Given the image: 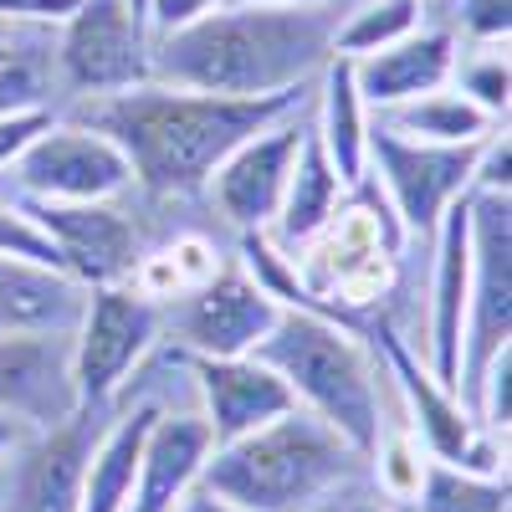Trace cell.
<instances>
[{
    "instance_id": "836d02e7",
    "label": "cell",
    "mask_w": 512,
    "mask_h": 512,
    "mask_svg": "<svg viewBox=\"0 0 512 512\" xmlns=\"http://www.w3.org/2000/svg\"><path fill=\"white\" fill-rule=\"evenodd\" d=\"M57 113H11V118H0V169H11L21 154H26V144L41 134V128H47Z\"/></svg>"
},
{
    "instance_id": "277c9868",
    "label": "cell",
    "mask_w": 512,
    "mask_h": 512,
    "mask_svg": "<svg viewBox=\"0 0 512 512\" xmlns=\"http://www.w3.org/2000/svg\"><path fill=\"white\" fill-rule=\"evenodd\" d=\"M256 359L287 384L308 415H318L328 431H338L369 461L384 431L379 369L344 323L313 308H282L272 333L256 344Z\"/></svg>"
},
{
    "instance_id": "4316f807",
    "label": "cell",
    "mask_w": 512,
    "mask_h": 512,
    "mask_svg": "<svg viewBox=\"0 0 512 512\" xmlns=\"http://www.w3.org/2000/svg\"><path fill=\"white\" fill-rule=\"evenodd\" d=\"M420 512H507V477H477L431 461L415 492Z\"/></svg>"
},
{
    "instance_id": "f35d334b",
    "label": "cell",
    "mask_w": 512,
    "mask_h": 512,
    "mask_svg": "<svg viewBox=\"0 0 512 512\" xmlns=\"http://www.w3.org/2000/svg\"><path fill=\"white\" fill-rule=\"evenodd\" d=\"M0 52H6V31H0Z\"/></svg>"
},
{
    "instance_id": "d590c367",
    "label": "cell",
    "mask_w": 512,
    "mask_h": 512,
    "mask_svg": "<svg viewBox=\"0 0 512 512\" xmlns=\"http://www.w3.org/2000/svg\"><path fill=\"white\" fill-rule=\"evenodd\" d=\"M226 6H333V0H226Z\"/></svg>"
},
{
    "instance_id": "6da1fadb",
    "label": "cell",
    "mask_w": 512,
    "mask_h": 512,
    "mask_svg": "<svg viewBox=\"0 0 512 512\" xmlns=\"http://www.w3.org/2000/svg\"><path fill=\"white\" fill-rule=\"evenodd\" d=\"M308 98L313 88L272 98H221L169 88V82H139L128 93L67 103L62 113L118 144V154L134 169V190L154 200H190L205 195L216 164L231 149H241L251 134L272 128L292 108H303Z\"/></svg>"
},
{
    "instance_id": "e575fe53",
    "label": "cell",
    "mask_w": 512,
    "mask_h": 512,
    "mask_svg": "<svg viewBox=\"0 0 512 512\" xmlns=\"http://www.w3.org/2000/svg\"><path fill=\"white\" fill-rule=\"evenodd\" d=\"M175 512H236V507H231V502H221L216 492H205V487L195 482V487L175 502Z\"/></svg>"
},
{
    "instance_id": "1f68e13d",
    "label": "cell",
    "mask_w": 512,
    "mask_h": 512,
    "mask_svg": "<svg viewBox=\"0 0 512 512\" xmlns=\"http://www.w3.org/2000/svg\"><path fill=\"white\" fill-rule=\"evenodd\" d=\"M77 0H0V31L6 26H62Z\"/></svg>"
},
{
    "instance_id": "5bb4252c",
    "label": "cell",
    "mask_w": 512,
    "mask_h": 512,
    "mask_svg": "<svg viewBox=\"0 0 512 512\" xmlns=\"http://www.w3.org/2000/svg\"><path fill=\"white\" fill-rule=\"evenodd\" d=\"M82 410L72 333H0V420L57 431Z\"/></svg>"
},
{
    "instance_id": "ffe728a7",
    "label": "cell",
    "mask_w": 512,
    "mask_h": 512,
    "mask_svg": "<svg viewBox=\"0 0 512 512\" xmlns=\"http://www.w3.org/2000/svg\"><path fill=\"white\" fill-rule=\"evenodd\" d=\"M88 303V287L77 277L0 256V333H72Z\"/></svg>"
},
{
    "instance_id": "d4e9b609",
    "label": "cell",
    "mask_w": 512,
    "mask_h": 512,
    "mask_svg": "<svg viewBox=\"0 0 512 512\" xmlns=\"http://www.w3.org/2000/svg\"><path fill=\"white\" fill-rule=\"evenodd\" d=\"M425 26V0H354L338 21L333 57H369Z\"/></svg>"
},
{
    "instance_id": "30bf717a",
    "label": "cell",
    "mask_w": 512,
    "mask_h": 512,
    "mask_svg": "<svg viewBox=\"0 0 512 512\" xmlns=\"http://www.w3.org/2000/svg\"><path fill=\"white\" fill-rule=\"evenodd\" d=\"M11 169H16V200L93 205V200H118L134 190V169L118 154V144L67 113H57L41 128Z\"/></svg>"
},
{
    "instance_id": "7c38bea8",
    "label": "cell",
    "mask_w": 512,
    "mask_h": 512,
    "mask_svg": "<svg viewBox=\"0 0 512 512\" xmlns=\"http://www.w3.org/2000/svg\"><path fill=\"white\" fill-rule=\"evenodd\" d=\"M308 113H313V98L303 108H292L287 118H277L272 128H262V134H251L241 149H231L216 164L205 195L231 231L246 236V231L272 226L282 190H287V175H292V159H297V144L308 134Z\"/></svg>"
},
{
    "instance_id": "5b68a950",
    "label": "cell",
    "mask_w": 512,
    "mask_h": 512,
    "mask_svg": "<svg viewBox=\"0 0 512 512\" xmlns=\"http://www.w3.org/2000/svg\"><path fill=\"white\" fill-rule=\"evenodd\" d=\"M57 98H108L154 82V31L134 0H77V11L52 31Z\"/></svg>"
},
{
    "instance_id": "f1b7e54d",
    "label": "cell",
    "mask_w": 512,
    "mask_h": 512,
    "mask_svg": "<svg viewBox=\"0 0 512 512\" xmlns=\"http://www.w3.org/2000/svg\"><path fill=\"white\" fill-rule=\"evenodd\" d=\"M425 21L451 31L456 41H507L512 0H425Z\"/></svg>"
},
{
    "instance_id": "8d00e7d4",
    "label": "cell",
    "mask_w": 512,
    "mask_h": 512,
    "mask_svg": "<svg viewBox=\"0 0 512 512\" xmlns=\"http://www.w3.org/2000/svg\"><path fill=\"white\" fill-rule=\"evenodd\" d=\"M16 441H21V431H16L11 420H0V461H6V456L16 451Z\"/></svg>"
},
{
    "instance_id": "7402d4cb",
    "label": "cell",
    "mask_w": 512,
    "mask_h": 512,
    "mask_svg": "<svg viewBox=\"0 0 512 512\" xmlns=\"http://www.w3.org/2000/svg\"><path fill=\"white\" fill-rule=\"evenodd\" d=\"M313 134H318L328 164L338 169V180L354 190L369 169V108L354 88L349 57H333L323 67V77L313 82Z\"/></svg>"
},
{
    "instance_id": "83f0119b",
    "label": "cell",
    "mask_w": 512,
    "mask_h": 512,
    "mask_svg": "<svg viewBox=\"0 0 512 512\" xmlns=\"http://www.w3.org/2000/svg\"><path fill=\"white\" fill-rule=\"evenodd\" d=\"M369 461H374L379 492L390 497V502H415V492L425 482V466H431V456L420 451V441L410 431H379Z\"/></svg>"
},
{
    "instance_id": "7a4b0ae2",
    "label": "cell",
    "mask_w": 512,
    "mask_h": 512,
    "mask_svg": "<svg viewBox=\"0 0 512 512\" xmlns=\"http://www.w3.org/2000/svg\"><path fill=\"white\" fill-rule=\"evenodd\" d=\"M349 6L354 0L221 6L180 31L154 36V82L221 98H272L313 88L333 62V36Z\"/></svg>"
},
{
    "instance_id": "e0dca14e",
    "label": "cell",
    "mask_w": 512,
    "mask_h": 512,
    "mask_svg": "<svg viewBox=\"0 0 512 512\" xmlns=\"http://www.w3.org/2000/svg\"><path fill=\"white\" fill-rule=\"evenodd\" d=\"M456 52L461 41L441 26L425 21L420 31H410L405 41L384 52H369V57H354V88L364 98L369 113H390L400 103H415L425 93H436L451 82V67H456Z\"/></svg>"
},
{
    "instance_id": "603a6c76",
    "label": "cell",
    "mask_w": 512,
    "mask_h": 512,
    "mask_svg": "<svg viewBox=\"0 0 512 512\" xmlns=\"http://www.w3.org/2000/svg\"><path fill=\"white\" fill-rule=\"evenodd\" d=\"M154 415H159L154 405H134L128 415L113 420V431L98 436L88 456V477H82L77 512H128V497H134V482H139V451H144Z\"/></svg>"
},
{
    "instance_id": "2e32d148",
    "label": "cell",
    "mask_w": 512,
    "mask_h": 512,
    "mask_svg": "<svg viewBox=\"0 0 512 512\" xmlns=\"http://www.w3.org/2000/svg\"><path fill=\"white\" fill-rule=\"evenodd\" d=\"M436 267H431V303H425V369L456 395L461 379V333H466V287H472V231H466V195L436 226Z\"/></svg>"
},
{
    "instance_id": "f546056e",
    "label": "cell",
    "mask_w": 512,
    "mask_h": 512,
    "mask_svg": "<svg viewBox=\"0 0 512 512\" xmlns=\"http://www.w3.org/2000/svg\"><path fill=\"white\" fill-rule=\"evenodd\" d=\"M0 256H21V262H41V267H57V272H67L62 267V251H57V241L41 231L26 210L16 205V200H0ZM72 277V272H67Z\"/></svg>"
},
{
    "instance_id": "44dd1931",
    "label": "cell",
    "mask_w": 512,
    "mask_h": 512,
    "mask_svg": "<svg viewBox=\"0 0 512 512\" xmlns=\"http://www.w3.org/2000/svg\"><path fill=\"white\" fill-rule=\"evenodd\" d=\"M344 200H349V185L338 180V169L328 164V154H323V144L313 134V113H308V134H303V144H297L292 175H287V190H282V205H277L267 236L287 256L303 251L338 216V205H344Z\"/></svg>"
},
{
    "instance_id": "484cf974",
    "label": "cell",
    "mask_w": 512,
    "mask_h": 512,
    "mask_svg": "<svg viewBox=\"0 0 512 512\" xmlns=\"http://www.w3.org/2000/svg\"><path fill=\"white\" fill-rule=\"evenodd\" d=\"M451 88L477 103L487 118L507 123L512 103V67H507V41H461L456 67H451Z\"/></svg>"
},
{
    "instance_id": "9a60e30c",
    "label": "cell",
    "mask_w": 512,
    "mask_h": 512,
    "mask_svg": "<svg viewBox=\"0 0 512 512\" xmlns=\"http://www.w3.org/2000/svg\"><path fill=\"white\" fill-rule=\"evenodd\" d=\"M195 374V390H200V420L210 425V441L226 446V441H241L251 431L272 425L277 415L297 410L292 390L256 359H190L180 354Z\"/></svg>"
},
{
    "instance_id": "cb8c5ba5",
    "label": "cell",
    "mask_w": 512,
    "mask_h": 512,
    "mask_svg": "<svg viewBox=\"0 0 512 512\" xmlns=\"http://www.w3.org/2000/svg\"><path fill=\"white\" fill-rule=\"evenodd\" d=\"M369 118H379L384 128H395V134H405L415 144H482L492 128H502L477 103H466L451 82L436 88V93H425V98H415V103H400L390 113H369Z\"/></svg>"
},
{
    "instance_id": "74e56055",
    "label": "cell",
    "mask_w": 512,
    "mask_h": 512,
    "mask_svg": "<svg viewBox=\"0 0 512 512\" xmlns=\"http://www.w3.org/2000/svg\"><path fill=\"white\" fill-rule=\"evenodd\" d=\"M344 512H395V507L390 502H349Z\"/></svg>"
},
{
    "instance_id": "52a82bcc",
    "label": "cell",
    "mask_w": 512,
    "mask_h": 512,
    "mask_svg": "<svg viewBox=\"0 0 512 512\" xmlns=\"http://www.w3.org/2000/svg\"><path fill=\"white\" fill-rule=\"evenodd\" d=\"M482 144H415L395 128L369 118V169L364 175L379 185L400 216L405 236H436L441 216L472 190Z\"/></svg>"
},
{
    "instance_id": "ba28073f",
    "label": "cell",
    "mask_w": 512,
    "mask_h": 512,
    "mask_svg": "<svg viewBox=\"0 0 512 512\" xmlns=\"http://www.w3.org/2000/svg\"><path fill=\"white\" fill-rule=\"evenodd\" d=\"M159 338H164L159 303L139 297L128 282L88 287V303H82V318L72 328V374L82 410H103Z\"/></svg>"
},
{
    "instance_id": "4fadbf2b",
    "label": "cell",
    "mask_w": 512,
    "mask_h": 512,
    "mask_svg": "<svg viewBox=\"0 0 512 512\" xmlns=\"http://www.w3.org/2000/svg\"><path fill=\"white\" fill-rule=\"evenodd\" d=\"M26 216L47 231L62 251V267L82 287H113L128 282L139 267V226L118 200H93V205H62V200H16Z\"/></svg>"
},
{
    "instance_id": "8fae6325",
    "label": "cell",
    "mask_w": 512,
    "mask_h": 512,
    "mask_svg": "<svg viewBox=\"0 0 512 512\" xmlns=\"http://www.w3.org/2000/svg\"><path fill=\"white\" fill-rule=\"evenodd\" d=\"M277 313L282 303L256 287L246 267H221L164 303V333H175V349L190 359H246L272 333Z\"/></svg>"
},
{
    "instance_id": "3957f363",
    "label": "cell",
    "mask_w": 512,
    "mask_h": 512,
    "mask_svg": "<svg viewBox=\"0 0 512 512\" xmlns=\"http://www.w3.org/2000/svg\"><path fill=\"white\" fill-rule=\"evenodd\" d=\"M359 451L303 405L210 451L200 487L236 512H318L359 472Z\"/></svg>"
},
{
    "instance_id": "d6986e66",
    "label": "cell",
    "mask_w": 512,
    "mask_h": 512,
    "mask_svg": "<svg viewBox=\"0 0 512 512\" xmlns=\"http://www.w3.org/2000/svg\"><path fill=\"white\" fill-rule=\"evenodd\" d=\"M93 446H98L93 410H77L57 431H41L21 461V472H16L11 512H77Z\"/></svg>"
},
{
    "instance_id": "d6a6232c",
    "label": "cell",
    "mask_w": 512,
    "mask_h": 512,
    "mask_svg": "<svg viewBox=\"0 0 512 512\" xmlns=\"http://www.w3.org/2000/svg\"><path fill=\"white\" fill-rule=\"evenodd\" d=\"M221 6H226V0H149L144 21H149L154 36H164V31H180V26L210 16V11H221Z\"/></svg>"
},
{
    "instance_id": "4dcf8cb0",
    "label": "cell",
    "mask_w": 512,
    "mask_h": 512,
    "mask_svg": "<svg viewBox=\"0 0 512 512\" xmlns=\"http://www.w3.org/2000/svg\"><path fill=\"white\" fill-rule=\"evenodd\" d=\"M164 256L175 262L180 287H200V282H210V277L221 272V251H216V241H205V236H195V231L175 236V241L164 246Z\"/></svg>"
},
{
    "instance_id": "9c48e42d",
    "label": "cell",
    "mask_w": 512,
    "mask_h": 512,
    "mask_svg": "<svg viewBox=\"0 0 512 512\" xmlns=\"http://www.w3.org/2000/svg\"><path fill=\"white\" fill-rule=\"evenodd\" d=\"M374 349L384 359V374L400 384V395L410 405V425H415V441L425 446V456L456 466V472H477V477H507L502 472V446L477 425L472 405L461 395H451L446 384H436V374L425 369V359L405 344L395 328H379Z\"/></svg>"
},
{
    "instance_id": "ab89813d",
    "label": "cell",
    "mask_w": 512,
    "mask_h": 512,
    "mask_svg": "<svg viewBox=\"0 0 512 512\" xmlns=\"http://www.w3.org/2000/svg\"><path fill=\"white\" fill-rule=\"evenodd\" d=\"M134 6H139V11H144V6H149V0H134Z\"/></svg>"
},
{
    "instance_id": "ac0fdd59",
    "label": "cell",
    "mask_w": 512,
    "mask_h": 512,
    "mask_svg": "<svg viewBox=\"0 0 512 512\" xmlns=\"http://www.w3.org/2000/svg\"><path fill=\"white\" fill-rule=\"evenodd\" d=\"M210 451V425L200 420V410H159L149 420V436H144V451H139V482H134V497H128V512H175V502L200 482Z\"/></svg>"
},
{
    "instance_id": "8992f818",
    "label": "cell",
    "mask_w": 512,
    "mask_h": 512,
    "mask_svg": "<svg viewBox=\"0 0 512 512\" xmlns=\"http://www.w3.org/2000/svg\"><path fill=\"white\" fill-rule=\"evenodd\" d=\"M466 231H472V287H466L461 379L456 395H477L487 364L512 349V205L507 195L466 190Z\"/></svg>"
}]
</instances>
